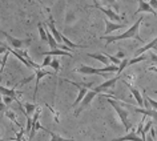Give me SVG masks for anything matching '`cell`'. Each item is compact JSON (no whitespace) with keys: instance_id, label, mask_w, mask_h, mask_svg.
Listing matches in <instances>:
<instances>
[{"instance_id":"cell-20","label":"cell","mask_w":157,"mask_h":141,"mask_svg":"<svg viewBox=\"0 0 157 141\" xmlns=\"http://www.w3.org/2000/svg\"><path fill=\"white\" fill-rule=\"evenodd\" d=\"M61 40H63V43H64V44H65L67 47H69L71 49H72V48H83V47H84V45L76 44V43H72V41L69 40V39H67V37L64 36V35H63V36H61Z\"/></svg>"},{"instance_id":"cell-26","label":"cell","mask_w":157,"mask_h":141,"mask_svg":"<svg viewBox=\"0 0 157 141\" xmlns=\"http://www.w3.org/2000/svg\"><path fill=\"white\" fill-rule=\"evenodd\" d=\"M128 59H124V60L123 61H121V64L119 65V72H117V75H119V76H121V72H123V70H124V68H127V67H128Z\"/></svg>"},{"instance_id":"cell-8","label":"cell","mask_w":157,"mask_h":141,"mask_svg":"<svg viewBox=\"0 0 157 141\" xmlns=\"http://www.w3.org/2000/svg\"><path fill=\"white\" fill-rule=\"evenodd\" d=\"M105 36L109 33H113L115 31H119L121 28H124L125 23H120V24H116V23H112L109 19H105Z\"/></svg>"},{"instance_id":"cell-31","label":"cell","mask_w":157,"mask_h":141,"mask_svg":"<svg viewBox=\"0 0 157 141\" xmlns=\"http://www.w3.org/2000/svg\"><path fill=\"white\" fill-rule=\"evenodd\" d=\"M143 129H144V120L143 121H140V124H139V128H137V131H136V133L137 135H143Z\"/></svg>"},{"instance_id":"cell-16","label":"cell","mask_w":157,"mask_h":141,"mask_svg":"<svg viewBox=\"0 0 157 141\" xmlns=\"http://www.w3.org/2000/svg\"><path fill=\"white\" fill-rule=\"evenodd\" d=\"M157 45V36H156V39H153V40L151 41V43H148L147 45H144L143 48H140V49H137L136 52H135V57L136 56H141L145 51H149V49H152V48H155V47Z\"/></svg>"},{"instance_id":"cell-40","label":"cell","mask_w":157,"mask_h":141,"mask_svg":"<svg viewBox=\"0 0 157 141\" xmlns=\"http://www.w3.org/2000/svg\"><path fill=\"white\" fill-rule=\"evenodd\" d=\"M156 141H157V128H156Z\"/></svg>"},{"instance_id":"cell-34","label":"cell","mask_w":157,"mask_h":141,"mask_svg":"<svg viewBox=\"0 0 157 141\" xmlns=\"http://www.w3.org/2000/svg\"><path fill=\"white\" fill-rule=\"evenodd\" d=\"M116 57H117V59H119V60H120L121 57H125V53L123 52V51H119V52H117V55H116Z\"/></svg>"},{"instance_id":"cell-24","label":"cell","mask_w":157,"mask_h":141,"mask_svg":"<svg viewBox=\"0 0 157 141\" xmlns=\"http://www.w3.org/2000/svg\"><path fill=\"white\" fill-rule=\"evenodd\" d=\"M51 68H53V70L55 72H59V70H60V63H59V60L56 57H53L52 59V61H51Z\"/></svg>"},{"instance_id":"cell-29","label":"cell","mask_w":157,"mask_h":141,"mask_svg":"<svg viewBox=\"0 0 157 141\" xmlns=\"http://www.w3.org/2000/svg\"><path fill=\"white\" fill-rule=\"evenodd\" d=\"M147 99H148V101H149V104H151V108L152 109H155V111H157V101H155L153 99H151L148 95H147Z\"/></svg>"},{"instance_id":"cell-30","label":"cell","mask_w":157,"mask_h":141,"mask_svg":"<svg viewBox=\"0 0 157 141\" xmlns=\"http://www.w3.org/2000/svg\"><path fill=\"white\" fill-rule=\"evenodd\" d=\"M51 61H52V57H51V56H45V59H44V61H43L41 67H49V65H51Z\"/></svg>"},{"instance_id":"cell-41","label":"cell","mask_w":157,"mask_h":141,"mask_svg":"<svg viewBox=\"0 0 157 141\" xmlns=\"http://www.w3.org/2000/svg\"><path fill=\"white\" fill-rule=\"evenodd\" d=\"M0 141H7V140H4V139H0Z\"/></svg>"},{"instance_id":"cell-7","label":"cell","mask_w":157,"mask_h":141,"mask_svg":"<svg viewBox=\"0 0 157 141\" xmlns=\"http://www.w3.org/2000/svg\"><path fill=\"white\" fill-rule=\"evenodd\" d=\"M120 77H121V76H119V75H117L116 77H113V79H109V80H107V81H104L103 84H100V85H97V87H95V89H93V91H96L97 93L107 91L108 88L113 87V85H115V84L117 83V80H119Z\"/></svg>"},{"instance_id":"cell-21","label":"cell","mask_w":157,"mask_h":141,"mask_svg":"<svg viewBox=\"0 0 157 141\" xmlns=\"http://www.w3.org/2000/svg\"><path fill=\"white\" fill-rule=\"evenodd\" d=\"M145 60H147V56H144V55H141V56H136V57H133V59H131V60L128 61V67H129V65H133V64H136V63L145 61Z\"/></svg>"},{"instance_id":"cell-36","label":"cell","mask_w":157,"mask_h":141,"mask_svg":"<svg viewBox=\"0 0 157 141\" xmlns=\"http://www.w3.org/2000/svg\"><path fill=\"white\" fill-rule=\"evenodd\" d=\"M145 140H147V141H156L155 139H153V137L151 136V135H149V136H147V137H145Z\"/></svg>"},{"instance_id":"cell-42","label":"cell","mask_w":157,"mask_h":141,"mask_svg":"<svg viewBox=\"0 0 157 141\" xmlns=\"http://www.w3.org/2000/svg\"><path fill=\"white\" fill-rule=\"evenodd\" d=\"M0 103H2V95H0Z\"/></svg>"},{"instance_id":"cell-28","label":"cell","mask_w":157,"mask_h":141,"mask_svg":"<svg viewBox=\"0 0 157 141\" xmlns=\"http://www.w3.org/2000/svg\"><path fill=\"white\" fill-rule=\"evenodd\" d=\"M107 55V57L109 59V61H112L113 63V65H117V64H121V61L117 59L116 56H111V55H108V53H105Z\"/></svg>"},{"instance_id":"cell-37","label":"cell","mask_w":157,"mask_h":141,"mask_svg":"<svg viewBox=\"0 0 157 141\" xmlns=\"http://www.w3.org/2000/svg\"><path fill=\"white\" fill-rule=\"evenodd\" d=\"M93 4H95V7H96V8H99V0H93Z\"/></svg>"},{"instance_id":"cell-11","label":"cell","mask_w":157,"mask_h":141,"mask_svg":"<svg viewBox=\"0 0 157 141\" xmlns=\"http://www.w3.org/2000/svg\"><path fill=\"white\" fill-rule=\"evenodd\" d=\"M140 12H145V13L149 12V13H152L153 16H157V12L149 6V3H145V0H139V10H137L135 13H140Z\"/></svg>"},{"instance_id":"cell-25","label":"cell","mask_w":157,"mask_h":141,"mask_svg":"<svg viewBox=\"0 0 157 141\" xmlns=\"http://www.w3.org/2000/svg\"><path fill=\"white\" fill-rule=\"evenodd\" d=\"M24 107H25V109H27L25 112H27V115H28V116H29L32 112H36V109H37V108H36V105H35V104H25Z\"/></svg>"},{"instance_id":"cell-17","label":"cell","mask_w":157,"mask_h":141,"mask_svg":"<svg viewBox=\"0 0 157 141\" xmlns=\"http://www.w3.org/2000/svg\"><path fill=\"white\" fill-rule=\"evenodd\" d=\"M135 112L143 113L145 117H152V119L157 120V111H152V109H144V108H136Z\"/></svg>"},{"instance_id":"cell-14","label":"cell","mask_w":157,"mask_h":141,"mask_svg":"<svg viewBox=\"0 0 157 141\" xmlns=\"http://www.w3.org/2000/svg\"><path fill=\"white\" fill-rule=\"evenodd\" d=\"M113 141H147L144 140L143 137H140L136 132H132V133H128L125 136H121L119 139H113Z\"/></svg>"},{"instance_id":"cell-1","label":"cell","mask_w":157,"mask_h":141,"mask_svg":"<svg viewBox=\"0 0 157 141\" xmlns=\"http://www.w3.org/2000/svg\"><path fill=\"white\" fill-rule=\"evenodd\" d=\"M141 21H143V16H140L137 20L135 21V24H133L131 28H129L127 32H124V33H121V35H113V36H101L100 39L101 40H105L107 43L105 44L109 45L113 41H119V40H124V39H132V37H135L137 39L140 43H144V40L139 36V28H140V24H141Z\"/></svg>"},{"instance_id":"cell-22","label":"cell","mask_w":157,"mask_h":141,"mask_svg":"<svg viewBox=\"0 0 157 141\" xmlns=\"http://www.w3.org/2000/svg\"><path fill=\"white\" fill-rule=\"evenodd\" d=\"M8 56H10V52L7 51V52L4 53V56H3L2 59V63H0V72H4V69H6V64H7V60H8Z\"/></svg>"},{"instance_id":"cell-19","label":"cell","mask_w":157,"mask_h":141,"mask_svg":"<svg viewBox=\"0 0 157 141\" xmlns=\"http://www.w3.org/2000/svg\"><path fill=\"white\" fill-rule=\"evenodd\" d=\"M39 28V35H40V40L43 43H47L48 44V39H47V31H45V27H44V23H40L37 25Z\"/></svg>"},{"instance_id":"cell-23","label":"cell","mask_w":157,"mask_h":141,"mask_svg":"<svg viewBox=\"0 0 157 141\" xmlns=\"http://www.w3.org/2000/svg\"><path fill=\"white\" fill-rule=\"evenodd\" d=\"M6 116L8 117V119H10L11 121H12V123H13L15 125H17L19 128H21V125L17 123V120H16V119H15V113H13V112H11V111H7V112H6Z\"/></svg>"},{"instance_id":"cell-32","label":"cell","mask_w":157,"mask_h":141,"mask_svg":"<svg viewBox=\"0 0 157 141\" xmlns=\"http://www.w3.org/2000/svg\"><path fill=\"white\" fill-rule=\"evenodd\" d=\"M149 6H151L153 10H157V0H149Z\"/></svg>"},{"instance_id":"cell-15","label":"cell","mask_w":157,"mask_h":141,"mask_svg":"<svg viewBox=\"0 0 157 141\" xmlns=\"http://www.w3.org/2000/svg\"><path fill=\"white\" fill-rule=\"evenodd\" d=\"M87 56L95 59V60L100 61V63H103L105 67H107V65H111V64H109V59L107 57V55H103V53H88Z\"/></svg>"},{"instance_id":"cell-33","label":"cell","mask_w":157,"mask_h":141,"mask_svg":"<svg viewBox=\"0 0 157 141\" xmlns=\"http://www.w3.org/2000/svg\"><path fill=\"white\" fill-rule=\"evenodd\" d=\"M12 101H13V99H11V97H8V96H4V101H3V103H4V104L7 105V104L12 103Z\"/></svg>"},{"instance_id":"cell-13","label":"cell","mask_w":157,"mask_h":141,"mask_svg":"<svg viewBox=\"0 0 157 141\" xmlns=\"http://www.w3.org/2000/svg\"><path fill=\"white\" fill-rule=\"evenodd\" d=\"M35 75H36V84H35V92H33V97L36 99V93L39 91V81H40L43 77L47 76V75H51V73L48 72V70H44V69H35Z\"/></svg>"},{"instance_id":"cell-6","label":"cell","mask_w":157,"mask_h":141,"mask_svg":"<svg viewBox=\"0 0 157 141\" xmlns=\"http://www.w3.org/2000/svg\"><path fill=\"white\" fill-rule=\"evenodd\" d=\"M77 73L81 75H99V73H104L103 68H93V67H88V65H81L76 68Z\"/></svg>"},{"instance_id":"cell-5","label":"cell","mask_w":157,"mask_h":141,"mask_svg":"<svg viewBox=\"0 0 157 141\" xmlns=\"http://www.w3.org/2000/svg\"><path fill=\"white\" fill-rule=\"evenodd\" d=\"M96 96H97V92H96V91H93V89H92V91H88L87 96H85L84 99H83V101H81V103L78 104V107H77V109H76V112H75V116H78V115H80V113L83 112L89 104H91V101L95 99Z\"/></svg>"},{"instance_id":"cell-12","label":"cell","mask_w":157,"mask_h":141,"mask_svg":"<svg viewBox=\"0 0 157 141\" xmlns=\"http://www.w3.org/2000/svg\"><path fill=\"white\" fill-rule=\"evenodd\" d=\"M97 10H100L104 15H107L108 19H111V20H113V21H121V20H124V19H125L124 16H120V15H117L116 12H113L111 8H104V7H99Z\"/></svg>"},{"instance_id":"cell-3","label":"cell","mask_w":157,"mask_h":141,"mask_svg":"<svg viewBox=\"0 0 157 141\" xmlns=\"http://www.w3.org/2000/svg\"><path fill=\"white\" fill-rule=\"evenodd\" d=\"M0 33H2L3 36H4V37L7 39V41H8V44H10L11 48H13V49H16V51L20 49L23 45L29 44V43H31V39H25V40H20V39H16V37L11 36V35H8L7 32H4V31H0Z\"/></svg>"},{"instance_id":"cell-38","label":"cell","mask_w":157,"mask_h":141,"mask_svg":"<svg viewBox=\"0 0 157 141\" xmlns=\"http://www.w3.org/2000/svg\"><path fill=\"white\" fill-rule=\"evenodd\" d=\"M35 2H37V3H40L41 6H44V4H43V2H41V0H35Z\"/></svg>"},{"instance_id":"cell-43","label":"cell","mask_w":157,"mask_h":141,"mask_svg":"<svg viewBox=\"0 0 157 141\" xmlns=\"http://www.w3.org/2000/svg\"><path fill=\"white\" fill-rule=\"evenodd\" d=\"M101 2H105V0H101Z\"/></svg>"},{"instance_id":"cell-35","label":"cell","mask_w":157,"mask_h":141,"mask_svg":"<svg viewBox=\"0 0 157 141\" xmlns=\"http://www.w3.org/2000/svg\"><path fill=\"white\" fill-rule=\"evenodd\" d=\"M116 2V0H105V4H108V6H111V4H113V3H115Z\"/></svg>"},{"instance_id":"cell-4","label":"cell","mask_w":157,"mask_h":141,"mask_svg":"<svg viewBox=\"0 0 157 141\" xmlns=\"http://www.w3.org/2000/svg\"><path fill=\"white\" fill-rule=\"evenodd\" d=\"M65 81H67V83H69L71 85H75V87H77V88H78V95H77V97H76V100H75L73 103H72V105H71L72 108H76L77 105L80 104L81 101H83L84 97L87 96V93H88L89 89L84 88V87H81L80 83H77V81H71V80H65Z\"/></svg>"},{"instance_id":"cell-10","label":"cell","mask_w":157,"mask_h":141,"mask_svg":"<svg viewBox=\"0 0 157 141\" xmlns=\"http://www.w3.org/2000/svg\"><path fill=\"white\" fill-rule=\"evenodd\" d=\"M0 95L2 96H8L11 99H13V101H17V104H21L19 101V97H17V93L15 91V88H6L3 85H0Z\"/></svg>"},{"instance_id":"cell-39","label":"cell","mask_w":157,"mask_h":141,"mask_svg":"<svg viewBox=\"0 0 157 141\" xmlns=\"http://www.w3.org/2000/svg\"><path fill=\"white\" fill-rule=\"evenodd\" d=\"M0 63H2V60H0ZM0 81H2V72H0Z\"/></svg>"},{"instance_id":"cell-2","label":"cell","mask_w":157,"mask_h":141,"mask_svg":"<svg viewBox=\"0 0 157 141\" xmlns=\"http://www.w3.org/2000/svg\"><path fill=\"white\" fill-rule=\"evenodd\" d=\"M108 103L111 104L113 107V109L117 112V115H119L121 123H123V125H124L125 131H131L132 124H131V121H129V119H128V112L124 111V109L121 108V104L117 103V100H112V99H109V97H108Z\"/></svg>"},{"instance_id":"cell-9","label":"cell","mask_w":157,"mask_h":141,"mask_svg":"<svg viewBox=\"0 0 157 141\" xmlns=\"http://www.w3.org/2000/svg\"><path fill=\"white\" fill-rule=\"evenodd\" d=\"M124 84L128 87V89L131 91V93L133 95V97L136 99V101H137V104H139V107H144V99H143V93H140V91L139 89H136L135 87H133L132 84H129V83H127V81L124 80Z\"/></svg>"},{"instance_id":"cell-18","label":"cell","mask_w":157,"mask_h":141,"mask_svg":"<svg viewBox=\"0 0 157 141\" xmlns=\"http://www.w3.org/2000/svg\"><path fill=\"white\" fill-rule=\"evenodd\" d=\"M41 129H43V131H45V132L51 136V140H49V141H75L73 139H64V137H60V136L55 135V133H53L52 131H49L48 128H44L43 125H41Z\"/></svg>"},{"instance_id":"cell-27","label":"cell","mask_w":157,"mask_h":141,"mask_svg":"<svg viewBox=\"0 0 157 141\" xmlns=\"http://www.w3.org/2000/svg\"><path fill=\"white\" fill-rule=\"evenodd\" d=\"M24 133H25V128H21V129H20V132L17 133V136L15 137V139H11V140H15V141H21V140H23V136H24Z\"/></svg>"}]
</instances>
